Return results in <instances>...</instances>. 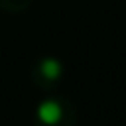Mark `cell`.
<instances>
[{
    "label": "cell",
    "mask_w": 126,
    "mask_h": 126,
    "mask_svg": "<svg viewBox=\"0 0 126 126\" xmlns=\"http://www.w3.org/2000/svg\"><path fill=\"white\" fill-rule=\"evenodd\" d=\"M77 112L73 104L61 96L45 98L37 104L35 126H75Z\"/></svg>",
    "instance_id": "obj_1"
},
{
    "label": "cell",
    "mask_w": 126,
    "mask_h": 126,
    "mask_svg": "<svg viewBox=\"0 0 126 126\" xmlns=\"http://www.w3.org/2000/svg\"><path fill=\"white\" fill-rule=\"evenodd\" d=\"M61 73H63L61 63L53 57H45V59L37 61L35 71H33V81L43 89H51L61 79Z\"/></svg>",
    "instance_id": "obj_2"
}]
</instances>
